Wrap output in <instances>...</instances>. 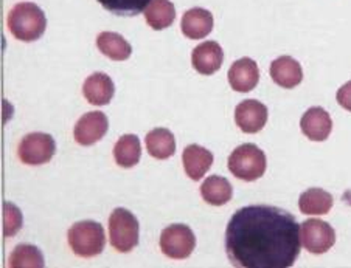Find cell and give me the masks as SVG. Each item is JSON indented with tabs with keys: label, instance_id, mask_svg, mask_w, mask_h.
Here are the masks:
<instances>
[{
	"label": "cell",
	"instance_id": "cell-1",
	"mask_svg": "<svg viewBox=\"0 0 351 268\" xmlns=\"http://www.w3.org/2000/svg\"><path fill=\"white\" fill-rule=\"evenodd\" d=\"M300 247V225L291 213L277 206L238 209L226 230V252L233 267L289 268Z\"/></svg>",
	"mask_w": 351,
	"mask_h": 268
},
{
	"label": "cell",
	"instance_id": "cell-2",
	"mask_svg": "<svg viewBox=\"0 0 351 268\" xmlns=\"http://www.w3.org/2000/svg\"><path fill=\"white\" fill-rule=\"evenodd\" d=\"M47 27L44 11L36 3H17L8 14V28L11 34L22 42H33L43 36Z\"/></svg>",
	"mask_w": 351,
	"mask_h": 268
},
{
	"label": "cell",
	"instance_id": "cell-3",
	"mask_svg": "<svg viewBox=\"0 0 351 268\" xmlns=\"http://www.w3.org/2000/svg\"><path fill=\"white\" fill-rule=\"evenodd\" d=\"M266 155L256 144L238 146L229 157V171L243 182H255L266 172Z\"/></svg>",
	"mask_w": 351,
	"mask_h": 268
},
{
	"label": "cell",
	"instance_id": "cell-4",
	"mask_svg": "<svg viewBox=\"0 0 351 268\" xmlns=\"http://www.w3.org/2000/svg\"><path fill=\"white\" fill-rule=\"evenodd\" d=\"M69 245L80 258H95L106 245L103 225L92 220L75 224L67 232Z\"/></svg>",
	"mask_w": 351,
	"mask_h": 268
},
{
	"label": "cell",
	"instance_id": "cell-5",
	"mask_svg": "<svg viewBox=\"0 0 351 268\" xmlns=\"http://www.w3.org/2000/svg\"><path fill=\"white\" fill-rule=\"evenodd\" d=\"M138 220L125 208H117L109 217L110 245L120 253H130L138 245Z\"/></svg>",
	"mask_w": 351,
	"mask_h": 268
},
{
	"label": "cell",
	"instance_id": "cell-6",
	"mask_svg": "<svg viewBox=\"0 0 351 268\" xmlns=\"http://www.w3.org/2000/svg\"><path fill=\"white\" fill-rule=\"evenodd\" d=\"M196 247V237L186 225H171L162 231L160 250L169 259L190 258Z\"/></svg>",
	"mask_w": 351,
	"mask_h": 268
},
{
	"label": "cell",
	"instance_id": "cell-7",
	"mask_svg": "<svg viewBox=\"0 0 351 268\" xmlns=\"http://www.w3.org/2000/svg\"><path fill=\"white\" fill-rule=\"evenodd\" d=\"M56 144L55 139L49 133L34 132L23 137L17 149V155L22 163L30 166H39L49 163L55 155Z\"/></svg>",
	"mask_w": 351,
	"mask_h": 268
},
{
	"label": "cell",
	"instance_id": "cell-8",
	"mask_svg": "<svg viewBox=\"0 0 351 268\" xmlns=\"http://www.w3.org/2000/svg\"><path fill=\"white\" fill-rule=\"evenodd\" d=\"M302 245L313 254H324L336 243V231L320 219H309L300 228Z\"/></svg>",
	"mask_w": 351,
	"mask_h": 268
},
{
	"label": "cell",
	"instance_id": "cell-9",
	"mask_svg": "<svg viewBox=\"0 0 351 268\" xmlns=\"http://www.w3.org/2000/svg\"><path fill=\"white\" fill-rule=\"evenodd\" d=\"M109 129L108 116L101 112H89L81 116L75 126V142L81 146H92L98 143Z\"/></svg>",
	"mask_w": 351,
	"mask_h": 268
},
{
	"label": "cell",
	"instance_id": "cell-10",
	"mask_svg": "<svg viewBox=\"0 0 351 268\" xmlns=\"http://www.w3.org/2000/svg\"><path fill=\"white\" fill-rule=\"evenodd\" d=\"M237 126L244 133H256L267 123V107L256 100H245L235 109Z\"/></svg>",
	"mask_w": 351,
	"mask_h": 268
},
{
	"label": "cell",
	"instance_id": "cell-11",
	"mask_svg": "<svg viewBox=\"0 0 351 268\" xmlns=\"http://www.w3.org/2000/svg\"><path fill=\"white\" fill-rule=\"evenodd\" d=\"M222 61H224V51L215 40H207V42L197 45L191 55L193 67L197 73L206 75V77L218 72L222 66Z\"/></svg>",
	"mask_w": 351,
	"mask_h": 268
},
{
	"label": "cell",
	"instance_id": "cell-12",
	"mask_svg": "<svg viewBox=\"0 0 351 268\" xmlns=\"http://www.w3.org/2000/svg\"><path fill=\"white\" fill-rule=\"evenodd\" d=\"M300 127L311 142H325L332 131V120L325 109L311 107L302 116Z\"/></svg>",
	"mask_w": 351,
	"mask_h": 268
},
{
	"label": "cell",
	"instance_id": "cell-13",
	"mask_svg": "<svg viewBox=\"0 0 351 268\" xmlns=\"http://www.w3.org/2000/svg\"><path fill=\"white\" fill-rule=\"evenodd\" d=\"M260 81V70L250 57H243L233 62L229 70V83L235 92L247 93L254 90Z\"/></svg>",
	"mask_w": 351,
	"mask_h": 268
},
{
	"label": "cell",
	"instance_id": "cell-14",
	"mask_svg": "<svg viewBox=\"0 0 351 268\" xmlns=\"http://www.w3.org/2000/svg\"><path fill=\"white\" fill-rule=\"evenodd\" d=\"M185 174L195 182H199L213 165V154L199 144L186 146L182 155Z\"/></svg>",
	"mask_w": 351,
	"mask_h": 268
},
{
	"label": "cell",
	"instance_id": "cell-15",
	"mask_svg": "<svg viewBox=\"0 0 351 268\" xmlns=\"http://www.w3.org/2000/svg\"><path fill=\"white\" fill-rule=\"evenodd\" d=\"M271 78L283 89H294L303 79V70L294 57L280 56L271 64Z\"/></svg>",
	"mask_w": 351,
	"mask_h": 268
},
{
	"label": "cell",
	"instance_id": "cell-16",
	"mask_svg": "<svg viewBox=\"0 0 351 268\" xmlns=\"http://www.w3.org/2000/svg\"><path fill=\"white\" fill-rule=\"evenodd\" d=\"M115 87L106 73H93L86 79L83 95L93 106H106L114 96Z\"/></svg>",
	"mask_w": 351,
	"mask_h": 268
},
{
	"label": "cell",
	"instance_id": "cell-17",
	"mask_svg": "<svg viewBox=\"0 0 351 268\" xmlns=\"http://www.w3.org/2000/svg\"><path fill=\"white\" fill-rule=\"evenodd\" d=\"M180 27L189 39H204L213 30V14L204 8H191L184 14Z\"/></svg>",
	"mask_w": 351,
	"mask_h": 268
},
{
	"label": "cell",
	"instance_id": "cell-18",
	"mask_svg": "<svg viewBox=\"0 0 351 268\" xmlns=\"http://www.w3.org/2000/svg\"><path fill=\"white\" fill-rule=\"evenodd\" d=\"M97 46L104 56L112 61H126L131 56L132 49L128 40L119 33L103 31L98 34Z\"/></svg>",
	"mask_w": 351,
	"mask_h": 268
},
{
	"label": "cell",
	"instance_id": "cell-19",
	"mask_svg": "<svg viewBox=\"0 0 351 268\" xmlns=\"http://www.w3.org/2000/svg\"><path fill=\"white\" fill-rule=\"evenodd\" d=\"M201 196L208 205L222 206L232 200L233 188L227 178L219 177V176H212L206 178V182L202 183Z\"/></svg>",
	"mask_w": 351,
	"mask_h": 268
},
{
	"label": "cell",
	"instance_id": "cell-20",
	"mask_svg": "<svg viewBox=\"0 0 351 268\" xmlns=\"http://www.w3.org/2000/svg\"><path fill=\"white\" fill-rule=\"evenodd\" d=\"M332 196L320 188H311L303 192L298 199V208L303 214L322 215L328 214L332 208Z\"/></svg>",
	"mask_w": 351,
	"mask_h": 268
},
{
	"label": "cell",
	"instance_id": "cell-21",
	"mask_svg": "<svg viewBox=\"0 0 351 268\" xmlns=\"http://www.w3.org/2000/svg\"><path fill=\"white\" fill-rule=\"evenodd\" d=\"M146 149L157 160H167L176 152V139L168 129L157 127L146 135Z\"/></svg>",
	"mask_w": 351,
	"mask_h": 268
},
{
	"label": "cell",
	"instance_id": "cell-22",
	"mask_svg": "<svg viewBox=\"0 0 351 268\" xmlns=\"http://www.w3.org/2000/svg\"><path fill=\"white\" fill-rule=\"evenodd\" d=\"M145 19L153 30H165L176 19V8L169 0H151L145 10Z\"/></svg>",
	"mask_w": 351,
	"mask_h": 268
},
{
	"label": "cell",
	"instance_id": "cell-23",
	"mask_svg": "<svg viewBox=\"0 0 351 268\" xmlns=\"http://www.w3.org/2000/svg\"><path fill=\"white\" fill-rule=\"evenodd\" d=\"M142 157V144L136 135H123L114 148V159L121 168H134Z\"/></svg>",
	"mask_w": 351,
	"mask_h": 268
},
{
	"label": "cell",
	"instance_id": "cell-24",
	"mask_svg": "<svg viewBox=\"0 0 351 268\" xmlns=\"http://www.w3.org/2000/svg\"><path fill=\"white\" fill-rule=\"evenodd\" d=\"M8 267L11 268H43L44 267V256L34 245H22L16 247L8 259Z\"/></svg>",
	"mask_w": 351,
	"mask_h": 268
},
{
	"label": "cell",
	"instance_id": "cell-25",
	"mask_svg": "<svg viewBox=\"0 0 351 268\" xmlns=\"http://www.w3.org/2000/svg\"><path fill=\"white\" fill-rule=\"evenodd\" d=\"M112 14L117 16H137L148 7L151 0H98Z\"/></svg>",
	"mask_w": 351,
	"mask_h": 268
},
{
	"label": "cell",
	"instance_id": "cell-26",
	"mask_svg": "<svg viewBox=\"0 0 351 268\" xmlns=\"http://www.w3.org/2000/svg\"><path fill=\"white\" fill-rule=\"evenodd\" d=\"M22 228V213L13 203H3V236L11 237Z\"/></svg>",
	"mask_w": 351,
	"mask_h": 268
},
{
	"label": "cell",
	"instance_id": "cell-27",
	"mask_svg": "<svg viewBox=\"0 0 351 268\" xmlns=\"http://www.w3.org/2000/svg\"><path fill=\"white\" fill-rule=\"evenodd\" d=\"M337 103L339 106H342L345 110L351 112V81H348L347 84H343L341 89L337 90Z\"/></svg>",
	"mask_w": 351,
	"mask_h": 268
}]
</instances>
